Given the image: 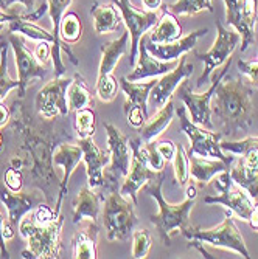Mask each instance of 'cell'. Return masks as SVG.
<instances>
[{
    "label": "cell",
    "instance_id": "obj_1",
    "mask_svg": "<svg viewBox=\"0 0 258 259\" xmlns=\"http://www.w3.org/2000/svg\"><path fill=\"white\" fill-rule=\"evenodd\" d=\"M212 113L221 126V135L233 138L247 132L253 121L252 87L241 78L224 76L212 98Z\"/></svg>",
    "mask_w": 258,
    "mask_h": 259
},
{
    "label": "cell",
    "instance_id": "obj_2",
    "mask_svg": "<svg viewBox=\"0 0 258 259\" xmlns=\"http://www.w3.org/2000/svg\"><path fill=\"white\" fill-rule=\"evenodd\" d=\"M163 180H165V174L159 172V176L148 182L143 190L146 194H150L159 205V213L151 216V222L153 225H156L159 236L162 239V242L165 245H170V234L174 230H187L190 227V211L195 205L196 197L193 196H187V199L177 205L168 203L162 196V186H163Z\"/></svg>",
    "mask_w": 258,
    "mask_h": 259
},
{
    "label": "cell",
    "instance_id": "obj_3",
    "mask_svg": "<svg viewBox=\"0 0 258 259\" xmlns=\"http://www.w3.org/2000/svg\"><path fill=\"white\" fill-rule=\"evenodd\" d=\"M62 222L64 221L59 216L49 225H38L31 211L20 219L19 233L23 239H27L31 257H59Z\"/></svg>",
    "mask_w": 258,
    "mask_h": 259
},
{
    "label": "cell",
    "instance_id": "obj_4",
    "mask_svg": "<svg viewBox=\"0 0 258 259\" xmlns=\"http://www.w3.org/2000/svg\"><path fill=\"white\" fill-rule=\"evenodd\" d=\"M134 206L135 203L122 196L120 191H112L106 197L101 216L109 241H126L132 234V228L138 222Z\"/></svg>",
    "mask_w": 258,
    "mask_h": 259
},
{
    "label": "cell",
    "instance_id": "obj_5",
    "mask_svg": "<svg viewBox=\"0 0 258 259\" xmlns=\"http://www.w3.org/2000/svg\"><path fill=\"white\" fill-rule=\"evenodd\" d=\"M183 236L192 241H196L199 244H207V245H212L216 248H224V250H230L237 254H241L243 257L249 259L250 253L246 247L244 238L241 236V233L238 230V227L235 225L232 219V214H226L224 221L215 227V228H198V227H189L187 230L182 231Z\"/></svg>",
    "mask_w": 258,
    "mask_h": 259
},
{
    "label": "cell",
    "instance_id": "obj_6",
    "mask_svg": "<svg viewBox=\"0 0 258 259\" xmlns=\"http://www.w3.org/2000/svg\"><path fill=\"white\" fill-rule=\"evenodd\" d=\"M215 188L218 190V196H207L204 197L205 203L210 205H223L229 214H235L238 219L249 222L253 216L256 202L244 188L237 185L232 180L230 172H219L215 180Z\"/></svg>",
    "mask_w": 258,
    "mask_h": 259
},
{
    "label": "cell",
    "instance_id": "obj_7",
    "mask_svg": "<svg viewBox=\"0 0 258 259\" xmlns=\"http://www.w3.org/2000/svg\"><path fill=\"white\" fill-rule=\"evenodd\" d=\"M230 62H232V58H229L224 62L223 70L212 79V85H210L208 90L204 93H195L190 87L189 78L183 79L182 84L177 87L176 95L185 104V107L190 110L192 121L195 124L205 127V129H210V131H215V124L212 123V98H213V93H215L219 81L229 73Z\"/></svg>",
    "mask_w": 258,
    "mask_h": 259
},
{
    "label": "cell",
    "instance_id": "obj_8",
    "mask_svg": "<svg viewBox=\"0 0 258 259\" xmlns=\"http://www.w3.org/2000/svg\"><path fill=\"white\" fill-rule=\"evenodd\" d=\"M177 116L180 121L182 132L190 140V149L187 155H201V157H210V158H219L229 164H232L233 157H227L224 151L221 149V132H213L210 129L201 127L195 124L185 113V107L177 109Z\"/></svg>",
    "mask_w": 258,
    "mask_h": 259
},
{
    "label": "cell",
    "instance_id": "obj_9",
    "mask_svg": "<svg viewBox=\"0 0 258 259\" xmlns=\"http://www.w3.org/2000/svg\"><path fill=\"white\" fill-rule=\"evenodd\" d=\"M216 39L215 44L212 45V49L205 53H195V56L201 61H204L205 67H204V72L199 76L196 87H201L202 84H205L212 73L218 67H221L229 58H232L233 52L237 50V47L241 42V36L237 31H232L223 27V23L219 20H216Z\"/></svg>",
    "mask_w": 258,
    "mask_h": 259
},
{
    "label": "cell",
    "instance_id": "obj_10",
    "mask_svg": "<svg viewBox=\"0 0 258 259\" xmlns=\"http://www.w3.org/2000/svg\"><path fill=\"white\" fill-rule=\"evenodd\" d=\"M129 145L132 148V158H131V164H129V172L125 177V182L122 183L120 188V194L131 199L135 205H137V194L142 188L154 180L159 172H154L150 166H148V158H146V149H145V143L142 138H131Z\"/></svg>",
    "mask_w": 258,
    "mask_h": 259
},
{
    "label": "cell",
    "instance_id": "obj_11",
    "mask_svg": "<svg viewBox=\"0 0 258 259\" xmlns=\"http://www.w3.org/2000/svg\"><path fill=\"white\" fill-rule=\"evenodd\" d=\"M119 8L123 23L126 25L131 36V52H129V65L134 67L138 53V42L150 30L159 22V16L156 11H140L137 10L131 0H110Z\"/></svg>",
    "mask_w": 258,
    "mask_h": 259
},
{
    "label": "cell",
    "instance_id": "obj_12",
    "mask_svg": "<svg viewBox=\"0 0 258 259\" xmlns=\"http://www.w3.org/2000/svg\"><path fill=\"white\" fill-rule=\"evenodd\" d=\"M227 23L241 36V52L255 42L256 0H224Z\"/></svg>",
    "mask_w": 258,
    "mask_h": 259
},
{
    "label": "cell",
    "instance_id": "obj_13",
    "mask_svg": "<svg viewBox=\"0 0 258 259\" xmlns=\"http://www.w3.org/2000/svg\"><path fill=\"white\" fill-rule=\"evenodd\" d=\"M10 47L14 52L16 68H17V79H19V97H25V90L33 79H44L47 75V68L44 64L38 61L34 53L28 50L23 40L17 33H10Z\"/></svg>",
    "mask_w": 258,
    "mask_h": 259
},
{
    "label": "cell",
    "instance_id": "obj_14",
    "mask_svg": "<svg viewBox=\"0 0 258 259\" xmlns=\"http://www.w3.org/2000/svg\"><path fill=\"white\" fill-rule=\"evenodd\" d=\"M70 81L72 79L65 76L53 78L39 90L36 97V107L45 120H52L58 115H68L70 110L67 106V87Z\"/></svg>",
    "mask_w": 258,
    "mask_h": 259
},
{
    "label": "cell",
    "instance_id": "obj_15",
    "mask_svg": "<svg viewBox=\"0 0 258 259\" xmlns=\"http://www.w3.org/2000/svg\"><path fill=\"white\" fill-rule=\"evenodd\" d=\"M104 129L107 134V151L110 154V161L107 164V176L110 177V180L126 177L132 158V148L129 145V138L110 123H106Z\"/></svg>",
    "mask_w": 258,
    "mask_h": 259
},
{
    "label": "cell",
    "instance_id": "obj_16",
    "mask_svg": "<svg viewBox=\"0 0 258 259\" xmlns=\"http://www.w3.org/2000/svg\"><path fill=\"white\" fill-rule=\"evenodd\" d=\"M193 70H195L193 64L187 62V55L180 56L177 67L173 68L171 72L162 75L157 79V84L153 87V90L150 93V98L153 100L154 106L157 109L165 106L173 98V93L177 90V87L182 84V81L193 75Z\"/></svg>",
    "mask_w": 258,
    "mask_h": 259
},
{
    "label": "cell",
    "instance_id": "obj_17",
    "mask_svg": "<svg viewBox=\"0 0 258 259\" xmlns=\"http://www.w3.org/2000/svg\"><path fill=\"white\" fill-rule=\"evenodd\" d=\"M78 146L83 151V161L86 163L87 185L92 188H100L104 185V168L110 161L109 151H101L92 137L78 138Z\"/></svg>",
    "mask_w": 258,
    "mask_h": 259
},
{
    "label": "cell",
    "instance_id": "obj_18",
    "mask_svg": "<svg viewBox=\"0 0 258 259\" xmlns=\"http://www.w3.org/2000/svg\"><path fill=\"white\" fill-rule=\"evenodd\" d=\"M146 34L140 39L138 42V53H137V61L134 65V70L126 76L129 81H142L145 78H159L162 75H165L171 72L173 68L177 67V61H160L154 58L148 50H146Z\"/></svg>",
    "mask_w": 258,
    "mask_h": 259
},
{
    "label": "cell",
    "instance_id": "obj_19",
    "mask_svg": "<svg viewBox=\"0 0 258 259\" xmlns=\"http://www.w3.org/2000/svg\"><path fill=\"white\" fill-rule=\"evenodd\" d=\"M208 33V28H201L196 30L190 34H187L185 37H180L177 40L168 42V44H154L148 39V33H146V50L157 59L160 61H177L180 56L187 55L189 52H192L195 49V45L198 44V39L205 36Z\"/></svg>",
    "mask_w": 258,
    "mask_h": 259
},
{
    "label": "cell",
    "instance_id": "obj_20",
    "mask_svg": "<svg viewBox=\"0 0 258 259\" xmlns=\"http://www.w3.org/2000/svg\"><path fill=\"white\" fill-rule=\"evenodd\" d=\"M83 161V151L78 145L62 143L53 151V166L62 169V179H61V194L58 206H61L62 197L65 194L67 185L70 180V176L75 171V168Z\"/></svg>",
    "mask_w": 258,
    "mask_h": 259
},
{
    "label": "cell",
    "instance_id": "obj_21",
    "mask_svg": "<svg viewBox=\"0 0 258 259\" xmlns=\"http://www.w3.org/2000/svg\"><path fill=\"white\" fill-rule=\"evenodd\" d=\"M159 78H151L146 82H135V81H129L126 76L120 78V87L125 92L126 95V103H125V109H131V107H137L142 109V112L148 115V100H150V93L153 90V87L157 84Z\"/></svg>",
    "mask_w": 258,
    "mask_h": 259
},
{
    "label": "cell",
    "instance_id": "obj_22",
    "mask_svg": "<svg viewBox=\"0 0 258 259\" xmlns=\"http://www.w3.org/2000/svg\"><path fill=\"white\" fill-rule=\"evenodd\" d=\"M189 160H190V177H193L199 186H204L208 182H212L213 177H216L219 172L230 169V164L219 158L189 155Z\"/></svg>",
    "mask_w": 258,
    "mask_h": 259
},
{
    "label": "cell",
    "instance_id": "obj_23",
    "mask_svg": "<svg viewBox=\"0 0 258 259\" xmlns=\"http://www.w3.org/2000/svg\"><path fill=\"white\" fill-rule=\"evenodd\" d=\"M49 4V13L53 22L52 33L56 39V47L52 50V61H53V68H55V78H61L65 75V67L61 61V49H62V40L59 39V23L61 19L65 13V10L70 7L72 0H47Z\"/></svg>",
    "mask_w": 258,
    "mask_h": 259
},
{
    "label": "cell",
    "instance_id": "obj_24",
    "mask_svg": "<svg viewBox=\"0 0 258 259\" xmlns=\"http://www.w3.org/2000/svg\"><path fill=\"white\" fill-rule=\"evenodd\" d=\"M100 214H101L100 197L93 193V190L89 185L83 186L78 193V199L73 208V224L78 225L84 219H87L90 224H97Z\"/></svg>",
    "mask_w": 258,
    "mask_h": 259
},
{
    "label": "cell",
    "instance_id": "obj_25",
    "mask_svg": "<svg viewBox=\"0 0 258 259\" xmlns=\"http://www.w3.org/2000/svg\"><path fill=\"white\" fill-rule=\"evenodd\" d=\"M128 40H129V31H125L120 37L101 45V61L98 67V78H103L114 72L117 64L120 62L123 55L128 52Z\"/></svg>",
    "mask_w": 258,
    "mask_h": 259
},
{
    "label": "cell",
    "instance_id": "obj_26",
    "mask_svg": "<svg viewBox=\"0 0 258 259\" xmlns=\"http://www.w3.org/2000/svg\"><path fill=\"white\" fill-rule=\"evenodd\" d=\"M174 112H176V107H174V101L171 98L165 106H162L156 112L153 118L146 120V123L142 126V129H140V138L143 140V143H150V141L157 140L168 129V126L173 121Z\"/></svg>",
    "mask_w": 258,
    "mask_h": 259
},
{
    "label": "cell",
    "instance_id": "obj_27",
    "mask_svg": "<svg viewBox=\"0 0 258 259\" xmlns=\"http://www.w3.org/2000/svg\"><path fill=\"white\" fill-rule=\"evenodd\" d=\"M93 17V28L98 34H109L120 28L122 14L114 4H100L95 2L90 8Z\"/></svg>",
    "mask_w": 258,
    "mask_h": 259
},
{
    "label": "cell",
    "instance_id": "obj_28",
    "mask_svg": "<svg viewBox=\"0 0 258 259\" xmlns=\"http://www.w3.org/2000/svg\"><path fill=\"white\" fill-rule=\"evenodd\" d=\"M229 172L233 182L258 200V164L247 163L243 157H238L233 158Z\"/></svg>",
    "mask_w": 258,
    "mask_h": 259
},
{
    "label": "cell",
    "instance_id": "obj_29",
    "mask_svg": "<svg viewBox=\"0 0 258 259\" xmlns=\"http://www.w3.org/2000/svg\"><path fill=\"white\" fill-rule=\"evenodd\" d=\"M182 36V25L177 17L163 7V13L159 17V22L150 30L148 39L154 44H168L173 40L180 39Z\"/></svg>",
    "mask_w": 258,
    "mask_h": 259
},
{
    "label": "cell",
    "instance_id": "obj_30",
    "mask_svg": "<svg viewBox=\"0 0 258 259\" xmlns=\"http://www.w3.org/2000/svg\"><path fill=\"white\" fill-rule=\"evenodd\" d=\"M0 199H2L8 209V219L13 225H17L20 219L34 208V203L30 196L22 194L20 191L13 193L10 190H4L2 186H0Z\"/></svg>",
    "mask_w": 258,
    "mask_h": 259
},
{
    "label": "cell",
    "instance_id": "obj_31",
    "mask_svg": "<svg viewBox=\"0 0 258 259\" xmlns=\"http://www.w3.org/2000/svg\"><path fill=\"white\" fill-rule=\"evenodd\" d=\"M67 106L68 110L72 112L95 106V100H93L90 89L80 75H75L67 87Z\"/></svg>",
    "mask_w": 258,
    "mask_h": 259
},
{
    "label": "cell",
    "instance_id": "obj_32",
    "mask_svg": "<svg viewBox=\"0 0 258 259\" xmlns=\"http://www.w3.org/2000/svg\"><path fill=\"white\" fill-rule=\"evenodd\" d=\"M97 224H90L89 228L78 231L72 239L73 257L77 259H95L97 251Z\"/></svg>",
    "mask_w": 258,
    "mask_h": 259
},
{
    "label": "cell",
    "instance_id": "obj_33",
    "mask_svg": "<svg viewBox=\"0 0 258 259\" xmlns=\"http://www.w3.org/2000/svg\"><path fill=\"white\" fill-rule=\"evenodd\" d=\"M8 31L10 33H19V34H23L27 36L33 40H45V42H50L52 44V50L56 47V39L53 36L52 31H47L45 28H41L38 27L36 23H33L31 20H25L22 19L20 16H17L16 19H13L8 25Z\"/></svg>",
    "mask_w": 258,
    "mask_h": 259
},
{
    "label": "cell",
    "instance_id": "obj_34",
    "mask_svg": "<svg viewBox=\"0 0 258 259\" xmlns=\"http://www.w3.org/2000/svg\"><path fill=\"white\" fill-rule=\"evenodd\" d=\"M83 36V22L75 11L64 13L59 23V39L65 44H77Z\"/></svg>",
    "mask_w": 258,
    "mask_h": 259
},
{
    "label": "cell",
    "instance_id": "obj_35",
    "mask_svg": "<svg viewBox=\"0 0 258 259\" xmlns=\"http://www.w3.org/2000/svg\"><path fill=\"white\" fill-rule=\"evenodd\" d=\"M8 49L10 40L0 39V101H4L10 90L19 89V79H13L8 75Z\"/></svg>",
    "mask_w": 258,
    "mask_h": 259
},
{
    "label": "cell",
    "instance_id": "obj_36",
    "mask_svg": "<svg viewBox=\"0 0 258 259\" xmlns=\"http://www.w3.org/2000/svg\"><path fill=\"white\" fill-rule=\"evenodd\" d=\"M73 127L78 135V138H89L93 137L97 127V113L92 107L81 109L75 112L73 118Z\"/></svg>",
    "mask_w": 258,
    "mask_h": 259
},
{
    "label": "cell",
    "instance_id": "obj_37",
    "mask_svg": "<svg viewBox=\"0 0 258 259\" xmlns=\"http://www.w3.org/2000/svg\"><path fill=\"white\" fill-rule=\"evenodd\" d=\"M174 16H195L201 11L213 13L212 0H177L167 7Z\"/></svg>",
    "mask_w": 258,
    "mask_h": 259
},
{
    "label": "cell",
    "instance_id": "obj_38",
    "mask_svg": "<svg viewBox=\"0 0 258 259\" xmlns=\"http://www.w3.org/2000/svg\"><path fill=\"white\" fill-rule=\"evenodd\" d=\"M173 168H174V176H176L177 183L180 186H185L190 179V160L180 143L176 145V152L173 157Z\"/></svg>",
    "mask_w": 258,
    "mask_h": 259
},
{
    "label": "cell",
    "instance_id": "obj_39",
    "mask_svg": "<svg viewBox=\"0 0 258 259\" xmlns=\"http://www.w3.org/2000/svg\"><path fill=\"white\" fill-rule=\"evenodd\" d=\"M119 89H120V81H117V78L112 73H109L103 78H97V85H95L97 98L103 103L114 101Z\"/></svg>",
    "mask_w": 258,
    "mask_h": 259
},
{
    "label": "cell",
    "instance_id": "obj_40",
    "mask_svg": "<svg viewBox=\"0 0 258 259\" xmlns=\"http://www.w3.org/2000/svg\"><path fill=\"white\" fill-rule=\"evenodd\" d=\"M151 234L146 228L132 231V257L143 259L151 248Z\"/></svg>",
    "mask_w": 258,
    "mask_h": 259
},
{
    "label": "cell",
    "instance_id": "obj_41",
    "mask_svg": "<svg viewBox=\"0 0 258 259\" xmlns=\"http://www.w3.org/2000/svg\"><path fill=\"white\" fill-rule=\"evenodd\" d=\"M258 146V137H247L244 140L238 141H230V140H221V149L230 154H238L243 155L249 149Z\"/></svg>",
    "mask_w": 258,
    "mask_h": 259
},
{
    "label": "cell",
    "instance_id": "obj_42",
    "mask_svg": "<svg viewBox=\"0 0 258 259\" xmlns=\"http://www.w3.org/2000/svg\"><path fill=\"white\" fill-rule=\"evenodd\" d=\"M145 149H146V158H148V166L154 171V172H162L165 169V164L168 163L165 158L160 155V152L156 148V140L150 141V143H145Z\"/></svg>",
    "mask_w": 258,
    "mask_h": 259
},
{
    "label": "cell",
    "instance_id": "obj_43",
    "mask_svg": "<svg viewBox=\"0 0 258 259\" xmlns=\"http://www.w3.org/2000/svg\"><path fill=\"white\" fill-rule=\"evenodd\" d=\"M33 218H34L38 225H49L59 218V211L52 209L49 205H45V203H39L33 209Z\"/></svg>",
    "mask_w": 258,
    "mask_h": 259
},
{
    "label": "cell",
    "instance_id": "obj_44",
    "mask_svg": "<svg viewBox=\"0 0 258 259\" xmlns=\"http://www.w3.org/2000/svg\"><path fill=\"white\" fill-rule=\"evenodd\" d=\"M14 238V230H13V224L10 222V219H5L4 213L0 211V254L2 256H8L7 247H5V241L13 239Z\"/></svg>",
    "mask_w": 258,
    "mask_h": 259
},
{
    "label": "cell",
    "instance_id": "obj_45",
    "mask_svg": "<svg viewBox=\"0 0 258 259\" xmlns=\"http://www.w3.org/2000/svg\"><path fill=\"white\" fill-rule=\"evenodd\" d=\"M5 186L8 188L10 191L13 193H19L22 191V186H23V179H22V172L17 168H8L4 177Z\"/></svg>",
    "mask_w": 258,
    "mask_h": 259
},
{
    "label": "cell",
    "instance_id": "obj_46",
    "mask_svg": "<svg viewBox=\"0 0 258 259\" xmlns=\"http://www.w3.org/2000/svg\"><path fill=\"white\" fill-rule=\"evenodd\" d=\"M238 68L243 75L249 78L252 87L258 89V61H238Z\"/></svg>",
    "mask_w": 258,
    "mask_h": 259
},
{
    "label": "cell",
    "instance_id": "obj_47",
    "mask_svg": "<svg viewBox=\"0 0 258 259\" xmlns=\"http://www.w3.org/2000/svg\"><path fill=\"white\" fill-rule=\"evenodd\" d=\"M34 56L38 58V61L44 65L49 64L50 58H52V44L50 42H45V40H41L38 42V45L34 47L33 50Z\"/></svg>",
    "mask_w": 258,
    "mask_h": 259
},
{
    "label": "cell",
    "instance_id": "obj_48",
    "mask_svg": "<svg viewBox=\"0 0 258 259\" xmlns=\"http://www.w3.org/2000/svg\"><path fill=\"white\" fill-rule=\"evenodd\" d=\"M156 148L160 152V155L165 158L167 161H173L174 152H176V145L171 140H157L156 141Z\"/></svg>",
    "mask_w": 258,
    "mask_h": 259
},
{
    "label": "cell",
    "instance_id": "obj_49",
    "mask_svg": "<svg viewBox=\"0 0 258 259\" xmlns=\"http://www.w3.org/2000/svg\"><path fill=\"white\" fill-rule=\"evenodd\" d=\"M22 4L23 7H25L30 13H33L34 10H38L42 4H45L47 0H0V8L2 10H7L10 8L13 4Z\"/></svg>",
    "mask_w": 258,
    "mask_h": 259
},
{
    "label": "cell",
    "instance_id": "obj_50",
    "mask_svg": "<svg viewBox=\"0 0 258 259\" xmlns=\"http://www.w3.org/2000/svg\"><path fill=\"white\" fill-rule=\"evenodd\" d=\"M10 109L7 104H4L2 101H0V129L5 127L10 121Z\"/></svg>",
    "mask_w": 258,
    "mask_h": 259
},
{
    "label": "cell",
    "instance_id": "obj_51",
    "mask_svg": "<svg viewBox=\"0 0 258 259\" xmlns=\"http://www.w3.org/2000/svg\"><path fill=\"white\" fill-rule=\"evenodd\" d=\"M142 4L148 11H156L162 7V0H142Z\"/></svg>",
    "mask_w": 258,
    "mask_h": 259
},
{
    "label": "cell",
    "instance_id": "obj_52",
    "mask_svg": "<svg viewBox=\"0 0 258 259\" xmlns=\"http://www.w3.org/2000/svg\"><path fill=\"white\" fill-rule=\"evenodd\" d=\"M17 16L16 14H8V13H4V11H0V25H2V23H5V22H11L13 19H16Z\"/></svg>",
    "mask_w": 258,
    "mask_h": 259
},
{
    "label": "cell",
    "instance_id": "obj_53",
    "mask_svg": "<svg viewBox=\"0 0 258 259\" xmlns=\"http://www.w3.org/2000/svg\"><path fill=\"white\" fill-rule=\"evenodd\" d=\"M2 149H4V135L0 132V152H2Z\"/></svg>",
    "mask_w": 258,
    "mask_h": 259
},
{
    "label": "cell",
    "instance_id": "obj_54",
    "mask_svg": "<svg viewBox=\"0 0 258 259\" xmlns=\"http://www.w3.org/2000/svg\"><path fill=\"white\" fill-rule=\"evenodd\" d=\"M0 33H4V23L0 25Z\"/></svg>",
    "mask_w": 258,
    "mask_h": 259
}]
</instances>
